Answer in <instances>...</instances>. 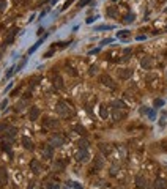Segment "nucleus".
<instances>
[{
    "label": "nucleus",
    "mask_w": 167,
    "mask_h": 189,
    "mask_svg": "<svg viewBox=\"0 0 167 189\" xmlns=\"http://www.w3.org/2000/svg\"><path fill=\"white\" fill-rule=\"evenodd\" d=\"M55 112L60 117H68L69 114H71V109H69V106L66 104V103H58L57 106H55Z\"/></svg>",
    "instance_id": "f257e3e1"
},
{
    "label": "nucleus",
    "mask_w": 167,
    "mask_h": 189,
    "mask_svg": "<svg viewBox=\"0 0 167 189\" xmlns=\"http://www.w3.org/2000/svg\"><path fill=\"white\" fill-rule=\"evenodd\" d=\"M76 159L79 162H87L88 159H90V153H88L87 148H80L79 151H77V155H76Z\"/></svg>",
    "instance_id": "f03ea898"
},
{
    "label": "nucleus",
    "mask_w": 167,
    "mask_h": 189,
    "mask_svg": "<svg viewBox=\"0 0 167 189\" xmlns=\"http://www.w3.org/2000/svg\"><path fill=\"white\" fill-rule=\"evenodd\" d=\"M49 145L51 147H62L63 145V137L60 134H54L51 137V140H49Z\"/></svg>",
    "instance_id": "7ed1b4c3"
},
{
    "label": "nucleus",
    "mask_w": 167,
    "mask_h": 189,
    "mask_svg": "<svg viewBox=\"0 0 167 189\" xmlns=\"http://www.w3.org/2000/svg\"><path fill=\"white\" fill-rule=\"evenodd\" d=\"M99 80H101V84H103V85H107V87H110V88H115V87H117L115 82L112 80L107 74H103V76L99 77Z\"/></svg>",
    "instance_id": "20e7f679"
},
{
    "label": "nucleus",
    "mask_w": 167,
    "mask_h": 189,
    "mask_svg": "<svg viewBox=\"0 0 167 189\" xmlns=\"http://www.w3.org/2000/svg\"><path fill=\"white\" fill-rule=\"evenodd\" d=\"M52 148L54 147H51V145H44L43 148H41V156L44 159H51L52 158Z\"/></svg>",
    "instance_id": "39448f33"
},
{
    "label": "nucleus",
    "mask_w": 167,
    "mask_h": 189,
    "mask_svg": "<svg viewBox=\"0 0 167 189\" xmlns=\"http://www.w3.org/2000/svg\"><path fill=\"white\" fill-rule=\"evenodd\" d=\"M131 76H133V69H131V68L118 69V77H120V79H129Z\"/></svg>",
    "instance_id": "423d86ee"
},
{
    "label": "nucleus",
    "mask_w": 167,
    "mask_h": 189,
    "mask_svg": "<svg viewBox=\"0 0 167 189\" xmlns=\"http://www.w3.org/2000/svg\"><path fill=\"white\" fill-rule=\"evenodd\" d=\"M8 183V172L5 167H0V186H5Z\"/></svg>",
    "instance_id": "0eeeda50"
},
{
    "label": "nucleus",
    "mask_w": 167,
    "mask_h": 189,
    "mask_svg": "<svg viewBox=\"0 0 167 189\" xmlns=\"http://www.w3.org/2000/svg\"><path fill=\"white\" fill-rule=\"evenodd\" d=\"M136 184L139 189H145L147 187V178L142 175H136Z\"/></svg>",
    "instance_id": "6e6552de"
},
{
    "label": "nucleus",
    "mask_w": 167,
    "mask_h": 189,
    "mask_svg": "<svg viewBox=\"0 0 167 189\" xmlns=\"http://www.w3.org/2000/svg\"><path fill=\"white\" fill-rule=\"evenodd\" d=\"M21 142H22V145H24V148H25V150H33V148H35L33 142H32L30 139H28L27 135H24V137L21 139Z\"/></svg>",
    "instance_id": "1a4fd4ad"
},
{
    "label": "nucleus",
    "mask_w": 167,
    "mask_h": 189,
    "mask_svg": "<svg viewBox=\"0 0 167 189\" xmlns=\"http://www.w3.org/2000/svg\"><path fill=\"white\" fill-rule=\"evenodd\" d=\"M38 117H39V109H38V107H30L28 120H30V121H35V120H38Z\"/></svg>",
    "instance_id": "9d476101"
},
{
    "label": "nucleus",
    "mask_w": 167,
    "mask_h": 189,
    "mask_svg": "<svg viewBox=\"0 0 167 189\" xmlns=\"http://www.w3.org/2000/svg\"><path fill=\"white\" fill-rule=\"evenodd\" d=\"M140 65H142V68H144V69H148L153 65V58L151 57H144V58H142V62H140Z\"/></svg>",
    "instance_id": "9b49d317"
},
{
    "label": "nucleus",
    "mask_w": 167,
    "mask_h": 189,
    "mask_svg": "<svg viewBox=\"0 0 167 189\" xmlns=\"http://www.w3.org/2000/svg\"><path fill=\"white\" fill-rule=\"evenodd\" d=\"M28 103H27V99L25 98H22V99H19V103H16V112H22L24 109H25V106H27Z\"/></svg>",
    "instance_id": "f8f14e48"
},
{
    "label": "nucleus",
    "mask_w": 167,
    "mask_h": 189,
    "mask_svg": "<svg viewBox=\"0 0 167 189\" xmlns=\"http://www.w3.org/2000/svg\"><path fill=\"white\" fill-rule=\"evenodd\" d=\"M52 84H54V87H57V88H63V80H62L60 76H54V77H52Z\"/></svg>",
    "instance_id": "ddd939ff"
},
{
    "label": "nucleus",
    "mask_w": 167,
    "mask_h": 189,
    "mask_svg": "<svg viewBox=\"0 0 167 189\" xmlns=\"http://www.w3.org/2000/svg\"><path fill=\"white\" fill-rule=\"evenodd\" d=\"M103 165H104V162H103V156H98V158H95V170H101L103 169Z\"/></svg>",
    "instance_id": "4468645a"
},
{
    "label": "nucleus",
    "mask_w": 167,
    "mask_h": 189,
    "mask_svg": "<svg viewBox=\"0 0 167 189\" xmlns=\"http://www.w3.org/2000/svg\"><path fill=\"white\" fill-rule=\"evenodd\" d=\"M44 38H46V36H43V38H41V39H38L36 43H35V44H33V46L30 47V49H28V55H30V54H33V52L36 51V49H38V47H39L41 44H43V41H44Z\"/></svg>",
    "instance_id": "2eb2a0df"
},
{
    "label": "nucleus",
    "mask_w": 167,
    "mask_h": 189,
    "mask_svg": "<svg viewBox=\"0 0 167 189\" xmlns=\"http://www.w3.org/2000/svg\"><path fill=\"white\" fill-rule=\"evenodd\" d=\"M58 125V123H57V120H54V118H46V120H44V126L46 128H55Z\"/></svg>",
    "instance_id": "dca6fc26"
},
{
    "label": "nucleus",
    "mask_w": 167,
    "mask_h": 189,
    "mask_svg": "<svg viewBox=\"0 0 167 189\" xmlns=\"http://www.w3.org/2000/svg\"><path fill=\"white\" fill-rule=\"evenodd\" d=\"M99 117L103 118V120H106V118L109 117V110H107L106 106H101V107H99Z\"/></svg>",
    "instance_id": "f3484780"
},
{
    "label": "nucleus",
    "mask_w": 167,
    "mask_h": 189,
    "mask_svg": "<svg viewBox=\"0 0 167 189\" xmlns=\"http://www.w3.org/2000/svg\"><path fill=\"white\" fill-rule=\"evenodd\" d=\"M7 137L8 139H14V135H16V128H11V126H7Z\"/></svg>",
    "instance_id": "a211bd4d"
},
{
    "label": "nucleus",
    "mask_w": 167,
    "mask_h": 189,
    "mask_svg": "<svg viewBox=\"0 0 167 189\" xmlns=\"http://www.w3.org/2000/svg\"><path fill=\"white\" fill-rule=\"evenodd\" d=\"M14 35H16V30H14V28H13V30H10L8 35H7V38H5V43H7V44H11V41H13Z\"/></svg>",
    "instance_id": "6ab92c4d"
},
{
    "label": "nucleus",
    "mask_w": 167,
    "mask_h": 189,
    "mask_svg": "<svg viewBox=\"0 0 167 189\" xmlns=\"http://www.w3.org/2000/svg\"><path fill=\"white\" fill-rule=\"evenodd\" d=\"M30 167L33 169V172H35V173L41 172V165H39V162H38V161H32V162H30Z\"/></svg>",
    "instance_id": "aec40b11"
},
{
    "label": "nucleus",
    "mask_w": 167,
    "mask_h": 189,
    "mask_svg": "<svg viewBox=\"0 0 167 189\" xmlns=\"http://www.w3.org/2000/svg\"><path fill=\"white\" fill-rule=\"evenodd\" d=\"M99 150L104 153V155H109L110 153V147L107 145V144H99Z\"/></svg>",
    "instance_id": "412c9836"
},
{
    "label": "nucleus",
    "mask_w": 167,
    "mask_h": 189,
    "mask_svg": "<svg viewBox=\"0 0 167 189\" xmlns=\"http://www.w3.org/2000/svg\"><path fill=\"white\" fill-rule=\"evenodd\" d=\"M54 169H55L57 172H62V170L65 169V162L63 161H57L55 164H54Z\"/></svg>",
    "instance_id": "4be33fe9"
},
{
    "label": "nucleus",
    "mask_w": 167,
    "mask_h": 189,
    "mask_svg": "<svg viewBox=\"0 0 167 189\" xmlns=\"http://www.w3.org/2000/svg\"><path fill=\"white\" fill-rule=\"evenodd\" d=\"M154 187L164 189V187H165V181H164V180H156V181H154Z\"/></svg>",
    "instance_id": "5701e85b"
},
{
    "label": "nucleus",
    "mask_w": 167,
    "mask_h": 189,
    "mask_svg": "<svg viewBox=\"0 0 167 189\" xmlns=\"http://www.w3.org/2000/svg\"><path fill=\"white\" fill-rule=\"evenodd\" d=\"M121 118H124V114L123 112H118V109L114 110V120H121Z\"/></svg>",
    "instance_id": "b1692460"
},
{
    "label": "nucleus",
    "mask_w": 167,
    "mask_h": 189,
    "mask_svg": "<svg viewBox=\"0 0 167 189\" xmlns=\"http://www.w3.org/2000/svg\"><path fill=\"white\" fill-rule=\"evenodd\" d=\"M66 184H68V186H71V187H74V189H84V187H82V184H79V183H76V181H68Z\"/></svg>",
    "instance_id": "393cba45"
},
{
    "label": "nucleus",
    "mask_w": 167,
    "mask_h": 189,
    "mask_svg": "<svg viewBox=\"0 0 167 189\" xmlns=\"http://www.w3.org/2000/svg\"><path fill=\"white\" fill-rule=\"evenodd\" d=\"M77 145H79V148H87L88 140H87V139H80L79 142H77Z\"/></svg>",
    "instance_id": "a878e982"
},
{
    "label": "nucleus",
    "mask_w": 167,
    "mask_h": 189,
    "mask_svg": "<svg viewBox=\"0 0 167 189\" xmlns=\"http://www.w3.org/2000/svg\"><path fill=\"white\" fill-rule=\"evenodd\" d=\"M112 28H114V25H98L96 28H95V30H112Z\"/></svg>",
    "instance_id": "bb28decb"
},
{
    "label": "nucleus",
    "mask_w": 167,
    "mask_h": 189,
    "mask_svg": "<svg viewBox=\"0 0 167 189\" xmlns=\"http://www.w3.org/2000/svg\"><path fill=\"white\" fill-rule=\"evenodd\" d=\"M8 8V0H0V11H5Z\"/></svg>",
    "instance_id": "cd10ccee"
},
{
    "label": "nucleus",
    "mask_w": 167,
    "mask_h": 189,
    "mask_svg": "<svg viewBox=\"0 0 167 189\" xmlns=\"http://www.w3.org/2000/svg\"><path fill=\"white\" fill-rule=\"evenodd\" d=\"M128 35H129L128 30H121V32H118V33H117V38H126Z\"/></svg>",
    "instance_id": "c85d7f7f"
},
{
    "label": "nucleus",
    "mask_w": 167,
    "mask_h": 189,
    "mask_svg": "<svg viewBox=\"0 0 167 189\" xmlns=\"http://www.w3.org/2000/svg\"><path fill=\"white\" fill-rule=\"evenodd\" d=\"M74 131L77 134H84V132H85V129H84V126H80V125H76L74 126Z\"/></svg>",
    "instance_id": "c756f323"
},
{
    "label": "nucleus",
    "mask_w": 167,
    "mask_h": 189,
    "mask_svg": "<svg viewBox=\"0 0 167 189\" xmlns=\"http://www.w3.org/2000/svg\"><path fill=\"white\" fill-rule=\"evenodd\" d=\"M0 144H2V147H3V150H7V151H10V142H7V140H0Z\"/></svg>",
    "instance_id": "7c9ffc66"
},
{
    "label": "nucleus",
    "mask_w": 167,
    "mask_h": 189,
    "mask_svg": "<svg viewBox=\"0 0 167 189\" xmlns=\"http://www.w3.org/2000/svg\"><path fill=\"white\" fill-rule=\"evenodd\" d=\"M13 73H16V66H11V68L8 69V73H7V76H5V77H7V79H10L11 76H13Z\"/></svg>",
    "instance_id": "2f4dec72"
},
{
    "label": "nucleus",
    "mask_w": 167,
    "mask_h": 189,
    "mask_svg": "<svg viewBox=\"0 0 167 189\" xmlns=\"http://www.w3.org/2000/svg\"><path fill=\"white\" fill-rule=\"evenodd\" d=\"M115 14H117V10L114 7H110L109 10H107V16H115Z\"/></svg>",
    "instance_id": "473e14b6"
},
{
    "label": "nucleus",
    "mask_w": 167,
    "mask_h": 189,
    "mask_svg": "<svg viewBox=\"0 0 167 189\" xmlns=\"http://www.w3.org/2000/svg\"><path fill=\"white\" fill-rule=\"evenodd\" d=\"M133 21H134V14H128L126 17H124V22H126V24H131Z\"/></svg>",
    "instance_id": "72a5a7b5"
},
{
    "label": "nucleus",
    "mask_w": 167,
    "mask_h": 189,
    "mask_svg": "<svg viewBox=\"0 0 167 189\" xmlns=\"http://www.w3.org/2000/svg\"><path fill=\"white\" fill-rule=\"evenodd\" d=\"M47 189H60V187H58V184H55V183H47Z\"/></svg>",
    "instance_id": "f704fd0d"
},
{
    "label": "nucleus",
    "mask_w": 167,
    "mask_h": 189,
    "mask_svg": "<svg viewBox=\"0 0 167 189\" xmlns=\"http://www.w3.org/2000/svg\"><path fill=\"white\" fill-rule=\"evenodd\" d=\"M90 2V0H79V3H77V7L79 8H82V7H85V5Z\"/></svg>",
    "instance_id": "c9c22d12"
},
{
    "label": "nucleus",
    "mask_w": 167,
    "mask_h": 189,
    "mask_svg": "<svg viewBox=\"0 0 167 189\" xmlns=\"http://www.w3.org/2000/svg\"><path fill=\"white\" fill-rule=\"evenodd\" d=\"M154 106H158V107L164 106V99H154Z\"/></svg>",
    "instance_id": "e433bc0d"
},
{
    "label": "nucleus",
    "mask_w": 167,
    "mask_h": 189,
    "mask_svg": "<svg viewBox=\"0 0 167 189\" xmlns=\"http://www.w3.org/2000/svg\"><path fill=\"white\" fill-rule=\"evenodd\" d=\"M148 117H150V120H154V118H156V112L154 110H148Z\"/></svg>",
    "instance_id": "4c0bfd02"
},
{
    "label": "nucleus",
    "mask_w": 167,
    "mask_h": 189,
    "mask_svg": "<svg viewBox=\"0 0 167 189\" xmlns=\"http://www.w3.org/2000/svg\"><path fill=\"white\" fill-rule=\"evenodd\" d=\"M24 65H25V60H22L19 65H17V66H16V71H21L22 69V66H24Z\"/></svg>",
    "instance_id": "58836bf2"
},
{
    "label": "nucleus",
    "mask_w": 167,
    "mask_h": 189,
    "mask_svg": "<svg viewBox=\"0 0 167 189\" xmlns=\"http://www.w3.org/2000/svg\"><path fill=\"white\" fill-rule=\"evenodd\" d=\"M96 17H98V16H90V17L87 19V24H92L93 21H96Z\"/></svg>",
    "instance_id": "ea45409f"
},
{
    "label": "nucleus",
    "mask_w": 167,
    "mask_h": 189,
    "mask_svg": "<svg viewBox=\"0 0 167 189\" xmlns=\"http://www.w3.org/2000/svg\"><path fill=\"white\" fill-rule=\"evenodd\" d=\"M109 43H112V39H110V38L103 39V41H101V46H104V44H109Z\"/></svg>",
    "instance_id": "a19ab883"
},
{
    "label": "nucleus",
    "mask_w": 167,
    "mask_h": 189,
    "mask_svg": "<svg viewBox=\"0 0 167 189\" xmlns=\"http://www.w3.org/2000/svg\"><path fill=\"white\" fill-rule=\"evenodd\" d=\"M96 69H98L96 66H92V68H90V71H88V73H90V74L93 76V74H96Z\"/></svg>",
    "instance_id": "79ce46f5"
},
{
    "label": "nucleus",
    "mask_w": 167,
    "mask_h": 189,
    "mask_svg": "<svg viewBox=\"0 0 167 189\" xmlns=\"http://www.w3.org/2000/svg\"><path fill=\"white\" fill-rule=\"evenodd\" d=\"M7 104H8V101H7V99H3V101H2V109L5 110V107H7Z\"/></svg>",
    "instance_id": "37998d69"
},
{
    "label": "nucleus",
    "mask_w": 167,
    "mask_h": 189,
    "mask_svg": "<svg viewBox=\"0 0 167 189\" xmlns=\"http://www.w3.org/2000/svg\"><path fill=\"white\" fill-rule=\"evenodd\" d=\"M11 87H13V84H11V82H10V84H8V87H7V88H5V93H8V91L11 90Z\"/></svg>",
    "instance_id": "c03bdc74"
},
{
    "label": "nucleus",
    "mask_w": 167,
    "mask_h": 189,
    "mask_svg": "<svg viewBox=\"0 0 167 189\" xmlns=\"http://www.w3.org/2000/svg\"><path fill=\"white\" fill-rule=\"evenodd\" d=\"M140 114H148V109L145 107V106H144V107H142V109H140Z\"/></svg>",
    "instance_id": "a18cd8bd"
},
{
    "label": "nucleus",
    "mask_w": 167,
    "mask_h": 189,
    "mask_svg": "<svg viewBox=\"0 0 167 189\" xmlns=\"http://www.w3.org/2000/svg\"><path fill=\"white\" fill-rule=\"evenodd\" d=\"M147 36H145V35H144V36H142V35H139V36H137V41H144Z\"/></svg>",
    "instance_id": "49530a36"
},
{
    "label": "nucleus",
    "mask_w": 167,
    "mask_h": 189,
    "mask_svg": "<svg viewBox=\"0 0 167 189\" xmlns=\"http://www.w3.org/2000/svg\"><path fill=\"white\" fill-rule=\"evenodd\" d=\"M3 129H7V125H5V123H2V125H0V131H3Z\"/></svg>",
    "instance_id": "de8ad7c7"
},
{
    "label": "nucleus",
    "mask_w": 167,
    "mask_h": 189,
    "mask_svg": "<svg viewBox=\"0 0 167 189\" xmlns=\"http://www.w3.org/2000/svg\"><path fill=\"white\" fill-rule=\"evenodd\" d=\"M164 11H165V13H167V8H165V10H164Z\"/></svg>",
    "instance_id": "09e8293b"
},
{
    "label": "nucleus",
    "mask_w": 167,
    "mask_h": 189,
    "mask_svg": "<svg viewBox=\"0 0 167 189\" xmlns=\"http://www.w3.org/2000/svg\"><path fill=\"white\" fill-rule=\"evenodd\" d=\"M114 2H115V0H114Z\"/></svg>",
    "instance_id": "8fccbe9b"
}]
</instances>
